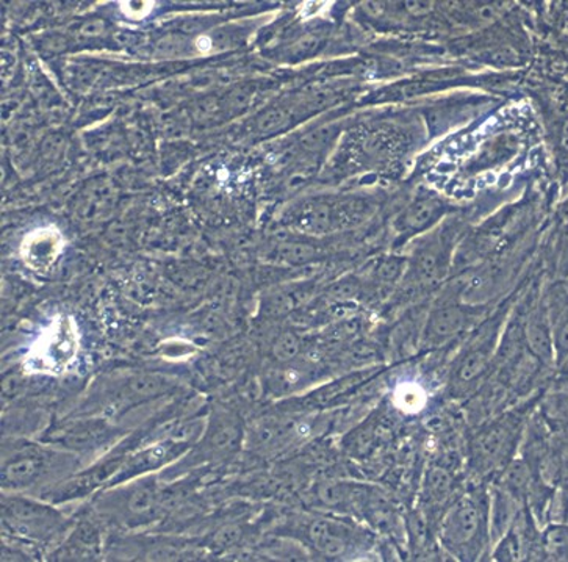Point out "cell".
Masks as SVG:
<instances>
[{"label": "cell", "instance_id": "obj_1", "mask_svg": "<svg viewBox=\"0 0 568 562\" xmlns=\"http://www.w3.org/2000/svg\"><path fill=\"white\" fill-rule=\"evenodd\" d=\"M536 400L514 404L475 424L465 441L467 483H491L516 458Z\"/></svg>", "mask_w": 568, "mask_h": 562}, {"label": "cell", "instance_id": "obj_2", "mask_svg": "<svg viewBox=\"0 0 568 562\" xmlns=\"http://www.w3.org/2000/svg\"><path fill=\"white\" fill-rule=\"evenodd\" d=\"M436 536L442 552L453 560L490 558V483H467L438 520Z\"/></svg>", "mask_w": 568, "mask_h": 562}, {"label": "cell", "instance_id": "obj_3", "mask_svg": "<svg viewBox=\"0 0 568 562\" xmlns=\"http://www.w3.org/2000/svg\"><path fill=\"white\" fill-rule=\"evenodd\" d=\"M464 237V224L448 217L433 231L415 239L407 255L406 274L394 293V300L399 303L415 301L440 290L453 274L457 248Z\"/></svg>", "mask_w": 568, "mask_h": 562}, {"label": "cell", "instance_id": "obj_4", "mask_svg": "<svg viewBox=\"0 0 568 562\" xmlns=\"http://www.w3.org/2000/svg\"><path fill=\"white\" fill-rule=\"evenodd\" d=\"M82 469L79 454L51 443L19 442L3 454L2 488L7 492L44 491Z\"/></svg>", "mask_w": 568, "mask_h": 562}, {"label": "cell", "instance_id": "obj_5", "mask_svg": "<svg viewBox=\"0 0 568 562\" xmlns=\"http://www.w3.org/2000/svg\"><path fill=\"white\" fill-rule=\"evenodd\" d=\"M507 311L509 304L498 305L464 339V345L449 363L446 380L449 399H470L489 378L491 362L505 331L503 324L507 319Z\"/></svg>", "mask_w": 568, "mask_h": 562}, {"label": "cell", "instance_id": "obj_6", "mask_svg": "<svg viewBox=\"0 0 568 562\" xmlns=\"http://www.w3.org/2000/svg\"><path fill=\"white\" fill-rule=\"evenodd\" d=\"M490 304H473L464 301L457 293L455 284L449 282L429 304L423 324L420 350L433 353L467 338L489 313Z\"/></svg>", "mask_w": 568, "mask_h": 562}, {"label": "cell", "instance_id": "obj_7", "mask_svg": "<svg viewBox=\"0 0 568 562\" xmlns=\"http://www.w3.org/2000/svg\"><path fill=\"white\" fill-rule=\"evenodd\" d=\"M168 495L158 478L146 475L113 485L97 500L102 518L116 525L139 528L155 522L166 510Z\"/></svg>", "mask_w": 568, "mask_h": 562}, {"label": "cell", "instance_id": "obj_8", "mask_svg": "<svg viewBox=\"0 0 568 562\" xmlns=\"http://www.w3.org/2000/svg\"><path fill=\"white\" fill-rule=\"evenodd\" d=\"M301 541L327 560H343L368 552L376 545L375 530L346 515L318 514L295 528Z\"/></svg>", "mask_w": 568, "mask_h": 562}, {"label": "cell", "instance_id": "obj_9", "mask_svg": "<svg viewBox=\"0 0 568 562\" xmlns=\"http://www.w3.org/2000/svg\"><path fill=\"white\" fill-rule=\"evenodd\" d=\"M2 522L14 536L37 544L55 541L70 526V519L55 504L19 492H7L3 495Z\"/></svg>", "mask_w": 568, "mask_h": 562}, {"label": "cell", "instance_id": "obj_10", "mask_svg": "<svg viewBox=\"0 0 568 562\" xmlns=\"http://www.w3.org/2000/svg\"><path fill=\"white\" fill-rule=\"evenodd\" d=\"M175 382L155 374H136L124 380L105 382L94 393L93 401L82 409V415H101L106 419L120 417L125 412L163 399L173 392Z\"/></svg>", "mask_w": 568, "mask_h": 562}, {"label": "cell", "instance_id": "obj_11", "mask_svg": "<svg viewBox=\"0 0 568 562\" xmlns=\"http://www.w3.org/2000/svg\"><path fill=\"white\" fill-rule=\"evenodd\" d=\"M376 209L377 202L369 198L341 202L315 201L297 209L288 223L303 234H333L364 224L375 215Z\"/></svg>", "mask_w": 568, "mask_h": 562}, {"label": "cell", "instance_id": "obj_12", "mask_svg": "<svg viewBox=\"0 0 568 562\" xmlns=\"http://www.w3.org/2000/svg\"><path fill=\"white\" fill-rule=\"evenodd\" d=\"M452 204L436 191L418 190L392 220V251L399 250L433 231L446 218L452 217Z\"/></svg>", "mask_w": 568, "mask_h": 562}, {"label": "cell", "instance_id": "obj_13", "mask_svg": "<svg viewBox=\"0 0 568 562\" xmlns=\"http://www.w3.org/2000/svg\"><path fill=\"white\" fill-rule=\"evenodd\" d=\"M123 431L112 419L101 415H82L79 419L64 420L55 424L44 435V442L59 446L71 453H97L106 450L121 438Z\"/></svg>", "mask_w": 568, "mask_h": 562}, {"label": "cell", "instance_id": "obj_14", "mask_svg": "<svg viewBox=\"0 0 568 562\" xmlns=\"http://www.w3.org/2000/svg\"><path fill=\"white\" fill-rule=\"evenodd\" d=\"M132 449L133 446L129 443H121L116 450L99 459L97 464L91 465V468L79 470L74 475L64 478L59 483L41 491V499L53 504H63L85 499V496L97 492L98 489L104 488V485L109 488L113 478L123 468L124 461Z\"/></svg>", "mask_w": 568, "mask_h": 562}, {"label": "cell", "instance_id": "obj_15", "mask_svg": "<svg viewBox=\"0 0 568 562\" xmlns=\"http://www.w3.org/2000/svg\"><path fill=\"white\" fill-rule=\"evenodd\" d=\"M190 449H192V439L171 438L154 443V445L144 446L141 450H133L129 453L123 468L113 478L109 488L128 483V481L135 480V478L146 476L154 470L163 469L175 459L184 456Z\"/></svg>", "mask_w": 568, "mask_h": 562}, {"label": "cell", "instance_id": "obj_16", "mask_svg": "<svg viewBox=\"0 0 568 562\" xmlns=\"http://www.w3.org/2000/svg\"><path fill=\"white\" fill-rule=\"evenodd\" d=\"M243 441V428L240 420L229 412H220L211 420L209 430L204 438L197 443L196 450L192 451L193 464H200L205 461H219L221 458H227L239 450ZM186 459L185 462H190Z\"/></svg>", "mask_w": 568, "mask_h": 562}, {"label": "cell", "instance_id": "obj_17", "mask_svg": "<svg viewBox=\"0 0 568 562\" xmlns=\"http://www.w3.org/2000/svg\"><path fill=\"white\" fill-rule=\"evenodd\" d=\"M526 347L545 369L556 367L555 347H552L550 323L545 309L544 293L534 298L528 308L521 312Z\"/></svg>", "mask_w": 568, "mask_h": 562}, {"label": "cell", "instance_id": "obj_18", "mask_svg": "<svg viewBox=\"0 0 568 562\" xmlns=\"http://www.w3.org/2000/svg\"><path fill=\"white\" fill-rule=\"evenodd\" d=\"M545 309L550 323L556 369L568 361V287L552 282L544 292Z\"/></svg>", "mask_w": 568, "mask_h": 562}, {"label": "cell", "instance_id": "obj_19", "mask_svg": "<svg viewBox=\"0 0 568 562\" xmlns=\"http://www.w3.org/2000/svg\"><path fill=\"white\" fill-rule=\"evenodd\" d=\"M62 239L53 229H41L27 237L22 244V255L27 265L37 271H45L59 258Z\"/></svg>", "mask_w": 568, "mask_h": 562}, {"label": "cell", "instance_id": "obj_20", "mask_svg": "<svg viewBox=\"0 0 568 562\" xmlns=\"http://www.w3.org/2000/svg\"><path fill=\"white\" fill-rule=\"evenodd\" d=\"M99 546V534L97 528L91 525V523L83 522L82 525L75 528L74 533L71 534V538L68 539L67 544L62 546V552H64L63 558L70 556L78 558V560H82V558H87L88 553L93 554L94 550Z\"/></svg>", "mask_w": 568, "mask_h": 562}, {"label": "cell", "instance_id": "obj_21", "mask_svg": "<svg viewBox=\"0 0 568 562\" xmlns=\"http://www.w3.org/2000/svg\"><path fill=\"white\" fill-rule=\"evenodd\" d=\"M308 297H311V287H288L270 298L268 311L273 315H284V313L295 311L297 305L306 303Z\"/></svg>", "mask_w": 568, "mask_h": 562}, {"label": "cell", "instance_id": "obj_22", "mask_svg": "<svg viewBox=\"0 0 568 562\" xmlns=\"http://www.w3.org/2000/svg\"><path fill=\"white\" fill-rule=\"evenodd\" d=\"M277 259L287 263H306L318 255V250L308 243H282L274 252Z\"/></svg>", "mask_w": 568, "mask_h": 562}, {"label": "cell", "instance_id": "obj_23", "mask_svg": "<svg viewBox=\"0 0 568 562\" xmlns=\"http://www.w3.org/2000/svg\"><path fill=\"white\" fill-rule=\"evenodd\" d=\"M303 350V342L295 332H284L273 345V355L277 362L292 363Z\"/></svg>", "mask_w": 568, "mask_h": 562}, {"label": "cell", "instance_id": "obj_24", "mask_svg": "<svg viewBox=\"0 0 568 562\" xmlns=\"http://www.w3.org/2000/svg\"><path fill=\"white\" fill-rule=\"evenodd\" d=\"M545 552L566 556L568 553V523L550 525L542 533Z\"/></svg>", "mask_w": 568, "mask_h": 562}, {"label": "cell", "instance_id": "obj_25", "mask_svg": "<svg viewBox=\"0 0 568 562\" xmlns=\"http://www.w3.org/2000/svg\"><path fill=\"white\" fill-rule=\"evenodd\" d=\"M545 417L550 422L567 423L568 422V393H558L551 399L545 401Z\"/></svg>", "mask_w": 568, "mask_h": 562}, {"label": "cell", "instance_id": "obj_26", "mask_svg": "<svg viewBox=\"0 0 568 562\" xmlns=\"http://www.w3.org/2000/svg\"><path fill=\"white\" fill-rule=\"evenodd\" d=\"M558 147L560 152L568 159V118L560 122V128L558 132Z\"/></svg>", "mask_w": 568, "mask_h": 562}, {"label": "cell", "instance_id": "obj_27", "mask_svg": "<svg viewBox=\"0 0 568 562\" xmlns=\"http://www.w3.org/2000/svg\"><path fill=\"white\" fill-rule=\"evenodd\" d=\"M558 223L560 231H566V229H568V198L559 205Z\"/></svg>", "mask_w": 568, "mask_h": 562}]
</instances>
